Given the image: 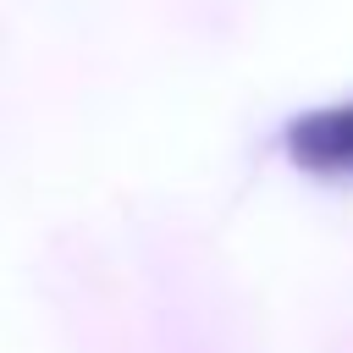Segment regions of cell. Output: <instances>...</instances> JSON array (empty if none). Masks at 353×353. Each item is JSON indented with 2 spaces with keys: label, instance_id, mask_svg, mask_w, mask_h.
<instances>
[{
  "label": "cell",
  "instance_id": "obj_1",
  "mask_svg": "<svg viewBox=\"0 0 353 353\" xmlns=\"http://www.w3.org/2000/svg\"><path fill=\"white\" fill-rule=\"evenodd\" d=\"M281 143L298 171L353 182V99H336V105H320V110L287 121Z\"/></svg>",
  "mask_w": 353,
  "mask_h": 353
}]
</instances>
